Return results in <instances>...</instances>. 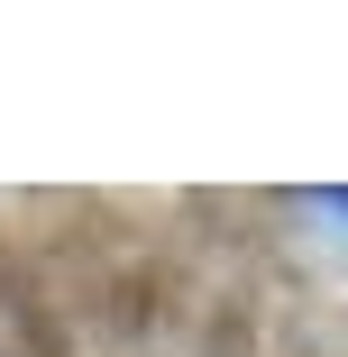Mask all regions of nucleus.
Instances as JSON below:
<instances>
[{
  "instance_id": "f257e3e1",
  "label": "nucleus",
  "mask_w": 348,
  "mask_h": 357,
  "mask_svg": "<svg viewBox=\"0 0 348 357\" xmlns=\"http://www.w3.org/2000/svg\"><path fill=\"white\" fill-rule=\"evenodd\" d=\"M285 257L303 284L348 303V183H312V192H285Z\"/></svg>"
}]
</instances>
